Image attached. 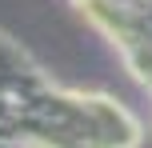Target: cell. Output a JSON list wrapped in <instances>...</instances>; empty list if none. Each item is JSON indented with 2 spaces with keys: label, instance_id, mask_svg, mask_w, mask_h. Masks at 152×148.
<instances>
[{
  "label": "cell",
  "instance_id": "6da1fadb",
  "mask_svg": "<svg viewBox=\"0 0 152 148\" xmlns=\"http://www.w3.org/2000/svg\"><path fill=\"white\" fill-rule=\"evenodd\" d=\"M140 136L120 100L56 84L0 32V148H140Z\"/></svg>",
  "mask_w": 152,
  "mask_h": 148
},
{
  "label": "cell",
  "instance_id": "7a4b0ae2",
  "mask_svg": "<svg viewBox=\"0 0 152 148\" xmlns=\"http://www.w3.org/2000/svg\"><path fill=\"white\" fill-rule=\"evenodd\" d=\"M72 8L120 52L124 68L152 96V0H72Z\"/></svg>",
  "mask_w": 152,
  "mask_h": 148
}]
</instances>
